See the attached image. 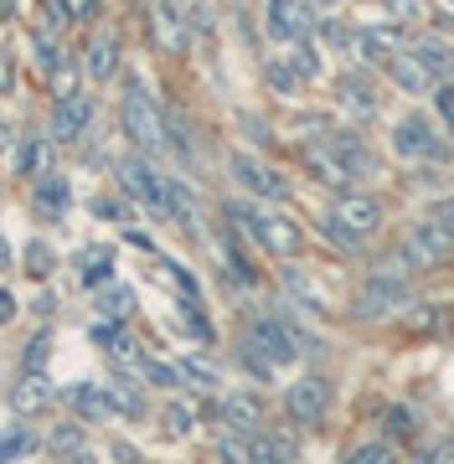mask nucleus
Here are the masks:
<instances>
[{
	"instance_id": "f257e3e1",
	"label": "nucleus",
	"mask_w": 454,
	"mask_h": 464,
	"mask_svg": "<svg viewBox=\"0 0 454 464\" xmlns=\"http://www.w3.org/2000/svg\"><path fill=\"white\" fill-rule=\"evenodd\" d=\"M222 217H227V227H233L243 243H258V248L269 253V258H279V264L300 258L304 227L289 212H279V207H264V201H248V197H227L222 201Z\"/></svg>"
},
{
	"instance_id": "f03ea898",
	"label": "nucleus",
	"mask_w": 454,
	"mask_h": 464,
	"mask_svg": "<svg viewBox=\"0 0 454 464\" xmlns=\"http://www.w3.org/2000/svg\"><path fill=\"white\" fill-rule=\"evenodd\" d=\"M119 130H124L130 150L145 155V160H160L166 155V109L155 99V88L145 78H135V72L119 88Z\"/></svg>"
},
{
	"instance_id": "7ed1b4c3",
	"label": "nucleus",
	"mask_w": 454,
	"mask_h": 464,
	"mask_svg": "<svg viewBox=\"0 0 454 464\" xmlns=\"http://www.w3.org/2000/svg\"><path fill=\"white\" fill-rule=\"evenodd\" d=\"M387 150L403 160V166H454V140L439 130L434 114H423V109H403V114L392 119V130H387Z\"/></svg>"
},
{
	"instance_id": "20e7f679",
	"label": "nucleus",
	"mask_w": 454,
	"mask_h": 464,
	"mask_svg": "<svg viewBox=\"0 0 454 464\" xmlns=\"http://www.w3.org/2000/svg\"><path fill=\"white\" fill-rule=\"evenodd\" d=\"M413 299H419V289H413V279H408L403 268H377V274H367L362 289H356L352 320H362V325H382V320L408 315Z\"/></svg>"
},
{
	"instance_id": "39448f33",
	"label": "nucleus",
	"mask_w": 454,
	"mask_h": 464,
	"mask_svg": "<svg viewBox=\"0 0 454 464\" xmlns=\"http://www.w3.org/2000/svg\"><path fill=\"white\" fill-rule=\"evenodd\" d=\"M454 258V232L439 222V217H423V222H413V227L398 237V248H392V264L403 268L408 279L413 274H434V268H444Z\"/></svg>"
},
{
	"instance_id": "423d86ee",
	"label": "nucleus",
	"mask_w": 454,
	"mask_h": 464,
	"mask_svg": "<svg viewBox=\"0 0 454 464\" xmlns=\"http://www.w3.org/2000/svg\"><path fill=\"white\" fill-rule=\"evenodd\" d=\"M227 176H233V186L243 197L264 201V207H285V201L295 197V186H289L285 170L269 166V160L253 155V150H233V155H227Z\"/></svg>"
},
{
	"instance_id": "0eeeda50",
	"label": "nucleus",
	"mask_w": 454,
	"mask_h": 464,
	"mask_svg": "<svg viewBox=\"0 0 454 464\" xmlns=\"http://www.w3.org/2000/svg\"><path fill=\"white\" fill-rule=\"evenodd\" d=\"M331 103H336V114L346 124L367 130L372 119H382V83H377V72L372 67H346V72H336Z\"/></svg>"
},
{
	"instance_id": "6e6552de",
	"label": "nucleus",
	"mask_w": 454,
	"mask_h": 464,
	"mask_svg": "<svg viewBox=\"0 0 454 464\" xmlns=\"http://www.w3.org/2000/svg\"><path fill=\"white\" fill-rule=\"evenodd\" d=\"M114 181L135 207H145V212H155V217H166L170 222V186H166V176H160L155 160H145V155H135V150L119 155L114 160Z\"/></svg>"
},
{
	"instance_id": "1a4fd4ad",
	"label": "nucleus",
	"mask_w": 454,
	"mask_h": 464,
	"mask_svg": "<svg viewBox=\"0 0 454 464\" xmlns=\"http://www.w3.org/2000/svg\"><path fill=\"white\" fill-rule=\"evenodd\" d=\"M320 145L331 150V160L352 176V186L382 176V150H372L367 130H356V124H331V130L320 134Z\"/></svg>"
},
{
	"instance_id": "9d476101",
	"label": "nucleus",
	"mask_w": 454,
	"mask_h": 464,
	"mask_svg": "<svg viewBox=\"0 0 454 464\" xmlns=\"http://www.w3.org/2000/svg\"><path fill=\"white\" fill-rule=\"evenodd\" d=\"M331 398H336L331 377L310 372V377L289 382L285 398H279V408H285V418L295 423V429H320V423H325V413H331Z\"/></svg>"
},
{
	"instance_id": "9b49d317",
	"label": "nucleus",
	"mask_w": 454,
	"mask_h": 464,
	"mask_svg": "<svg viewBox=\"0 0 454 464\" xmlns=\"http://www.w3.org/2000/svg\"><path fill=\"white\" fill-rule=\"evenodd\" d=\"M398 52H408V32L398 21H356L352 26V63L356 67H387Z\"/></svg>"
},
{
	"instance_id": "f8f14e48",
	"label": "nucleus",
	"mask_w": 454,
	"mask_h": 464,
	"mask_svg": "<svg viewBox=\"0 0 454 464\" xmlns=\"http://www.w3.org/2000/svg\"><path fill=\"white\" fill-rule=\"evenodd\" d=\"M331 217H336L346 232H356L362 243H372L377 232H382L387 222V207L377 191H362V186H346V191H336V201H331Z\"/></svg>"
},
{
	"instance_id": "ddd939ff",
	"label": "nucleus",
	"mask_w": 454,
	"mask_h": 464,
	"mask_svg": "<svg viewBox=\"0 0 454 464\" xmlns=\"http://www.w3.org/2000/svg\"><path fill=\"white\" fill-rule=\"evenodd\" d=\"M264 26L279 47H295V42H310L320 26V11L310 0H264Z\"/></svg>"
},
{
	"instance_id": "4468645a",
	"label": "nucleus",
	"mask_w": 454,
	"mask_h": 464,
	"mask_svg": "<svg viewBox=\"0 0 454 464\" xmlns=\"http://www.w3.org/2000/svg\"><path fill=\"white\" fill-rule=\"evenodd\" d=\"M93 124H99V99L78 93V99L57 103L52 109V145H88V130Z\"/></svg>"
},
{
	"instance_id": "2eb2a0df",
	"label": "nucleus",
	"mask_w": 454,
	"mask_h": 464,
	"mask_svg": "<svg viewBox=\"0 0 454 464\" xmlns=\"http://www.w3.org/2000/svg\"><path fill=\"white\" fill-rule=\"evenodd\" d=\"M83 78L88 83H114L119 72H124V42H119V32H93L83 42Z\"/></svg>"
},
{
	"instance_id": "dca6fc26",
	"label": "nucleus",
	"mask_w": 454,
	"mask_h": 464,
	"mask_svg": "<svg viewBox=\"0 0 454 464\" xmlns=\"http://www.w3.org/2000/svg\"><path fill=\"white\" fill-rule=\"evenodd\" d=\"M279 289H285V304L289 310H300V315H315V320H325L331 315V295L320 289L304 268H295V258H289L285 268H279Z\"/></svg>"
},
{
	"instance_id": "f3484780",
	"label": "nucleus",
	"mask_w": 454,
	"mask_h": 464,
	"mask_svg": "<svg viewBox=\"0 0 454 464\" xmlns=\"http://www.w3.org/2000/svg\"><path fill=\"white\" fill-rule=\"evenodd\" d=\"M150 42L160 52H170V57H181L186 42H191V21H186V11L176 5V0H155L150 5Z\"/></svg>"
},
{
	"instance_id": "a211bd4d",
	"label": "nucleus",
	"mask_w": 454,
	"mask_h": 464,
	"mask_svg": "<svg viewBox=\"0 0 454 464\" xmlns=\"http://www.w3.org/2000/svg\"><path fill=\"white\" fill-rule=\"evenodd\" d=\"M382 78L398 88L403 99H434V88H439V78L419 63V57H413V52H398V57L382 67Z\"/></svg>"
},
{
	"instance_id": "6ab92c4d",
	"label": "nucleus",
	"mask_w": 454,
	"mask_h": 464,
	"mask_svg": "<svg viewBox=\"0 0 454 464\" xmlns=\"http://www.w3.org/2000/svg\"><path fill=\"white\" fill-rule=\"evenodd\" d=\"M212 418L233 433H258L264 429V402L253 398V392H227V398L212 402Z\"/></svg>"
},
{
	"instance_id": "aec40b11",
	"label": "nucleus",
	"mask_w": 454,
	"mask_h": 464,
	"mask_svg": "<svg viewBox=\"0 0 454 464\" xmlns=\"http://www.w3.org/2000/svg\"><path fill=\"white\" fill-rule=\"evenodd\" d=\"M32 207L42 217H52V222L68 217L72 212V181L63 176V170H42V176L32 181Z\"/></svg>"
},
{
	"instance_id": "412c9836",
	"label": "nucleus",
	"mask_w": 454,
	"mask_h": 464,
	"mask_svg": "<svg viewBox=\"0 0 454 464\" xmlns=\"http://www.w3.org/2000/svg\"><path fill=\"white\" fill-rule=\"evenodd\" d=\"M72 268H78V284L83 289H103V284H114V248L109 243H88V248L72 253Z\"/></svg>"
},
{
	"instance_id": "4be33fe9",
	"label": "nucleus",
	"mask_w": 454,
	"mask_h": 464,
	"mask_svg": "<svg viewBox=\"0 0 454 464\" xmlns=\"http://www.w3.org/2000/svg\"><path fill=\"white\" fill-rule=\"evenodd\" d=\"M408 52L419 57L429 72H434L439 83H454V47L444 42V36H434V32H413L408 36Z\"/></svg>"
},
{
	"instance_id": "5701e85b",
	"label": "nucleus",
	"mask_w": 454,
	"mask_h": 464,
	"mask_svg": "<svg viewBox=\"0 0 454 464\" xmlns=\"http://www.w3.org/2000/svg\"><path fill=\"white\" fill-rule=\"evenodd\" d=\"M93 341H99L109 356H114L119 366H140L145 362V351H140V341L130 335V325H114V320H99L93 325Z\"/></svg>"
},
{
	"instance_id": "b1692460",
	"label": "nucleus",
	"mask_w": 454,
	"mask_h": 464,
	"mask_svg": "<svg viewBox=\"0 0 454 464\" xmlns=\"http://www.w3.org/2000/svg\"><path fill=\"white\" fill-rule=\"evenodd\" d=\"M11 170H16L21 181H36L42 170H52V140H47V134H26V140H16Z\"/></svg>"
},
{
	"instance_id": "393cba45",
	"label": "nucleus",
	"mask_w": 454,
	"mask_h": 464,
	"mask_svg": "<svg viewBox=\"0 0 454 464\" xmlns=\"http://www.w3.org/2000/svg\"><path fill=\"white\" fill-rule=\"evenodd\" d=\"M300 166L310 170V176H315V181L325 186V191H346V186H352V176H346V170H341L336 160H331V150L320 145V140L300 150Z\"/></svg>"
},
{
	"instance_id": "a878e982",
	"label": "nucleus",
	"mask_w": 454,
	"mask_h": 464,
	"mask_svg": "<svg viewBox=\"0 0 454 464\" xmlns=\"http://www.w3.org/2000/svg\"><path fill=\"white\" fill-rule=\"evenodd\" d=\"M52 398H57V387L47 382V372H26V377L11 387V408H16V413H42Z\"/></svg>"
},
{
	"instance_id": "bb28decb",
	"label": "nucleus",
	"mask_w": 454,
	"mask_h": 464,
	"mask_svg": "<svg viewBox=\"0 0 454 464\" xmlns=\"http://www.w3.org/2000/svg\"><path fill=\"white\" fill-rule=\"evenodd\" d=\"M83 83H88V78H83V63H78L72 52H68V57H63L57 67H52V72H47L52 103H68V99H78V93H83Z\"/></svg>"
},
{
	"instance_id": "cd10ccee",
	"label": "nucleus",
	"mask_w": 454,
	"mask_h": 464,
	"mask_svg": "<svg viewBox=\"0 0 454 464\" xmlns=\"http://www.w3.org/2000/svg\"><path fill=\"white\" fill-rule=\"evenodd\" d=\"M103 408L119 418H145L150 408H145V398H140V387L130 377H114L109 387H103Z\"/></svg>"
},
{
	"instance_id": "c85d7f7f",
	"label": "nucleus",
	"mask_w": 454,
	"mask_h": 464,
	"mask_svg": "<svg viewBox=\"0 0 454 464\" xmlns=\"http://www.w3.org/2000/svg\"><path fill=\"white\" fill-rule=\"evenodd\" d=\"M99 315L114 320V325H130V315H135V289L130 284H103L99 289Z\"/></svg>"
},
{
	"instance_id": "c756f323",
	"label": "nucleus",
	"mask_w": 454,
	"mask_h": 464,
	"mask_svg": "<svg viewBox=\"0 0 454 464\" xmlns=\"http://www.w3.org/2000/svg\"><path fill=\"white\" fill-rule=\"evenodd\" d=\"M285 63H289V67H295V72L304 78V88L325 78V52H320V42H315V36H310V42H295Z\"/></svg>"
},
{
	"instance_id": "7c9ffc66",
	"label": "nucleus",
	"mask_w": 454,
	"mask_h": 464,
	"mask_svg": "<svg viewBox=\"0 0 454 464\" xmlns=\"http://www.w3.org/2000/svg\"><path fill=\"white\" fill-rule=\"evenodd\" d=\"M36 449H42V433L26 429V423H11V429L0 433V464H16L26 454H36Z\"/></svg>"
},
{
	"instance_id": "2f4dec72",
	"label": "nucleus",
	"mask_w": 454,
	"mask_h": 464,
	"mask_svg": "<svg viewBox=\"0 0 454 464\" xmlns=\"http://www.w3.org/2000/svg\"><path fill=\"white\" fill-rule=\"evenodd\" d=\"M176 372H181V387H197V392H217L222 387V372L202 356H176Z\"/></svg>"
},
{
	"instance_id": "473e14b6",
	"label": "nucleus",
	"mask_w": 454,
	"mask_h": 464,
	"mask_svg": "<svg viewBox=\"0 0 454 464\" xmlns=\"http://www.w3.org/2000/svg\"><path fill=\"white\" fill-rule=\"evenodd\" d=\"M57 398L68 402L78 418H103L109 408H103V387H93V382H72V387H63Z\"/></svg>"
},
{
	"instance_id": "72a5a7b5",
	"label": "nucleus",
	"mask_w": 454,
	"mask_h": 464,
	"mask_svg": "<svg viewBox=\"0 0 454 464\" xmlns=\"http://www.w3.org/2000/svg\"><path fill=\"white\" fill-rule=\"evenodd\" d=\"M315 42H320V52H336V57H352V21H341V16H320Z\"/></svg>"
},
{
	"instance_id": "f704fd0d",
	"label": "nucleus",
	"mask_w": 454,
	"mask_h": 464,
	"mask_svg": "<svg viewBox=\"0 0 454 464\" xmlns=\"http://www.w3.org/2000/svg\"><path fill=\"white\" fill-rule=\"evenodd\" d=\"M42 449H52L57 459H72V454H83V423H57L52 433H42Z\"/></svg>"
},
{
	"instance_id": "c9c22d12",
	"label": "nucleus",
	"mask_w": 454,
	"mask_h": 464,
	"mask_svg": "<svg viewBox=\"0 0 454 464\" xmlns=\"http://www.w3.org/2000/svg\"><path fill=\"white\" fill-rule=\"evenodd\" d=\"M264 83H269L274 93H279V99H300V93H304V78H300V72H295V67L285 63V57L264 67Z\"/></svg>"
},
{
	"instance_id": "e433bc0d",
	"label": "nucleus",
	"mask_w": 454,
	"mask_h": 464,
	"mask_svg": "<svg viewBox=\"0 0 454 464\" xmlns=\"http://www.w3.org/2000/svg\"><path fill=\"white\" fill-rule=\"evenodd\" d=\"M237 366H243V372H248V377H253V382H269V377H274V372H279V366H274V362H269V356H264V351L253 346L248 335H237Z\"/></svg>"
},
{
	"instance_id": "4c0bfd02",
	"label": "nucleus",
	"mask_w": 454,
	"mask_h": 464,
	"mask_svg": "<svg viewBox=\"0 0 454 464\" xmlns=\"http://www.w3.org/2000/svg\"><path fill=\"white\" fill-rule=\"evenodd\" d=\"M26 274H32L36 284H47L52 274H57V253H52V243H42V237L26 243Z\"/></svg>"
},
{
	"instance_id": "58836bf2",
	"label": "nucleus",
	"mask_w": 454,
	"mask_h": 464,
	"mask_svg": "<svg viewBox=\"0 0 454 464\" xmlns=\"http://www.w3.org/2000/svg\"><path fill=\"white\" fill-rule=\"evenodd\" d=\"M320 237H325V243H331V248H336V253H346V258H356V253L367 248V243H362L356 232H346V227H341V222H336V217H331V212L320 217Z\"/></svg>"
},
{
	"instance_id": "ea45409f",
	"label": "nucleus",
	"mask_w": 454,
	"mask_h": 464,
	"mask_svg": "<svg viewBox=\"0 0 454 464\" xmlns=\"http://www.w3.org/2000/svg\"><path fill=\"white\" fill-rule=\"evenodd\" d=\"M32 57H36V67H42V72H52V67L68 57V52H63V42H57L47 26H36V32H32Z\"/></svg>"
},
{
	"instance_id": "a19ab883",
	"label": "nucleus",
	"mask_w": 454,
	"mask_h": 464,
	"mask_svg": "<svg viewBox=\"0 0 454 464\" xmlns=\"http://www.w3.org/2000/svg\"><path fill=\"white\" fill-rule=\"evenodd\" d=\"M160 429H166L170 439H186V433L197 429V413H191V408H186L181 398H170L166 408H160Z\"/></svg>"
},
{
	"instance_id": "79ce46f5",
	"label": "nucleus",
	"mask_w": 454,
	"mask_h": 464,
	"mask_svg": "<svg viewBox=\"0 0 454 464\" xmlns=\"http://www.w3.org/2000/svg\"><path fill=\"white\" fill-rule=\"evenodd\" d=\"M419 433V418L408 413V408H387V418H382V439L387 444H408Z\"/></svg>"
},
{
	"instance_id": "37998d69",
	"label": "nucleus",
	"mask_w": 454,
	"mask_h": 464,
	"mask_svg": "<svg viewBox=\"0 0 454 464\" xmlns=\"http://www.w3.org/2000/svg\"><path fill=\"white\" fill-rule=\"evenodd\" d=\"M346 464H403V459H398V444H387V439H372V444L352 449V454H346Z\"/></svg>"
},
{
	"instance_id": "c03bdc74",
	"label": "nucleus",
	"mask_w": 454,
	"mask_h": 464,
	"mask_svg": "<svg viewBox=\"0 0 454 464\" xmlns=\"http://www.w3.org/2000/svg\"><path fill=\"white\" fill-rule=\"evenodd\" d=\"M181 325L197 335L202 346H212V320L202 315V299H181Z\"/></svg>"
},
{
	"instance_id": "a18cd8bd",
	"label": "nucleus",
	"mask_w": 454,
	"mask_h": 464,
	"mask_svg": "<svg viewBox=\"0 0 454 464\" xmlns=\"http://www.w3.org/2000/svg\"><path fill=\"white\" fill-rule=\"evenodd\" d=\"M140 377L155 382V387H170V392L181 387V372H176V362H150V356H145V362H140Z\"/></svg>"
},
{
	"instance_id": "49530a36",
	"label": "nucleus",
	"mask_w": 454,
	"mask_h": 464,
	"mask_svg": "<svg viewBox=\"0 0 454 464\" xmlns=\"http://www.w3.org/2000/svg\"><path fill=\"white\" fill-rule=\"evenodd\" d=\"M434 119H439V130L454 140V83H439L434 88Z\"/></svg>"
},
{
	"instance_id": "de8ad7c7",
	"label": "nucleus",
	"mask_w": 454,
	"mask_h": 464,
	"mask_svg": "<svg viewBox=\"0 0 454 464\" xmlns=\"http://www.w3.org/2000/svg\"><path fill=\"white\" fill-rule=\"evenodd\" d=\"M130 207H135L130 197H93V217L103 222H130Z\"/></svg>"
},
{
	"instance_id": "09e8293b",
	"label": "nucleus",
	"mask_w": 454,
	"mask_h": 464,
	"mask_svg": "<svg viewBox=\"0 0 454 464\" xmlns=\"http://www.w3.org/2000/svg\"><path fill=\"white\" fill-rule=\"evenodd\" d=\"M413 464H454V439H429V444L413 454Z\"/></svg>"
},
{
	"instance_id": "8fccbe9b",
	"label": "nucleus",
	"mask_w": 454,
	"mask_h": 464,
	"mask_svg": "<svg viewBox=\"0 0 454 464\" xmlns=\"http://www.w3.org/2000/svg\"><path fill=\"white\" fill-rule=\"evenodd\" d=\"M387 5H392V21H398V26H419V21L429 16L423 0H387Z\"/></svg>"
},
{
	"instance_id": "3c124183",
	"label": "nucleus",
	"mask_w": 454,
	"mask_h": 464,
	"mask_svg": "<svg viewBox=\"0 0 454 464\" xmlns=\"http://www.w3.org/2000/svg\"><path fill=\"white\" fill-rule=\"evenodd\" d=\"M47 351H52V331H42L36 341H26V351H21V356H26V372H42V366H47Z\"/></svg>"
},
{
	"instance_id": "603ef678",
	"label": "nucleus",
	"mask_w": 454,
	"mask_h": 464,
	"mask_svg": "<svg viewBox=\"0 0 454 464\" xmlns=\"http://www.w3.org/2000/svg\"><path fill=\"white\" fill-rule=\"evenodd\" d=\"M63 5H68L72 26H93V21H99V11H103V0H63Z\"/></svg>"
},
{
	"instance_id": "864d4df0",
	"label": "nucleus",
	"mask_w": 454,
	"mask_h": 464,
	"mask_svg": "<svg viewBox=\"0 0 454 464\" xmlns=\"http://www.w3.org/2000/svg\"><path fill=\"white\" fill-rule=\"evenodd\" d=\"M237 124H243V134H253L258 145H274V134H269V124H264V119H253V114H237Z\"/></svg>"
},
{
	"instance_id": "5fc2aeb1",
	"label": "nucleus",
	"mask_w": 454,
	"mask_h": 464,
	"mask_svg": "<svg viewBox=\"0 0 454 464\" xmlns=\"http://www.w3.org/2000/svg\"><path fill=\"white\" fill-rule=\"evenodd\" d=\"M11 320H16V295L0 289V325H11Z\"/></svg>"
},
{
	"instance_id": "6e6d98bb",
	"label": "nucleus",
	"mask_w": 454,
	"mask_h": 464,
	"mask_svg": "<svg viewBox=\"0 0 454 464\" xmlns=\"http://www.w3.org/2000/svg\"><path fill=\"white\" fill-rule=\"evenodd\" d=\"M124 243H135V248L155 253V243H150V237H145V232H140V227H124Z\"/></svg>"
},
{
	"instance_id": "4d7b16f0",
	"label": "nucleus",
	"mask_w": 454,
	"mask_h": 464,
	"mask_svg": "<svg viewBox=\"0 0 454 464\" xmlns=\"http://www.w3.org/2000/svg\"><path fill=\"white\" fill-rule=\"evenodd\" d=\"M11 150H16V130H11V124L0 119V155H11Z\"/></svg>"
},
{
	"instance_id": "13d9d810",
	"label": "nucleus",
	"mask_w": 454,
	"mask_h": 464,
	"mask_svg": "<svg viewBox=\"0 0 454 464\" xmlns=\"http://www.w3.org/2000/svg\"><path fill=\"white\" fill-rule=\"evenodd\" d=\"M114 459H119V464H140V454H135L130 444H114Z\"/></svg>"
},
{
	"instance_id": "bf43d9fd",
	"label": "nucleus",
	"mask_w": 454,
	"mask_h": 464,
	"mask_svg": "<svg viewBox=\"0 0 454 464\" xmlns=\"http://www.w3.org/2000/svg\"><path fill=\"white\" fill-rule=\"evenodd\" d=\"M439 222H444V227H449V232H454V197H449V201H444V207H439Z\"/></svg>"
},
{
	"instance_id": "052dcab7",
	"label": "nucleus",
	"mask_w": 454,
	"mask_h": 464,
	"mask_svg": "<svg viewBox=\"0 0 454 464\" xmlns=\"http://www.w3.org/2000/svg\"><path fill=\"white\" fill-rule=\"evenodd\" d=\"M0 274H11V243L0 237Z\"/></svg>"
},
{
	"instance_id": "680f3d73",
	"label": "nucleus",
	"mask_w": 454,
	"mask_h": 464,
	"mask_svg": "<svg viewBox=\"0 0 454 464\" xmlns=\"http://www.w3.org/2000/svg\"><path fill=\"white\" fill-rule=\"evenodd\" d=\"M310 5H315V11H331V16H336V11L346 5V0H310Z\"/></svg>"
},
{
	"instance_id": "e2e57ef3",
	"label": "nucleus",
	"mask_w": 454,
	"mask_h": 464,
	"mask_svg": "<svg viewBox=\"0 0 454 464\" xmlns=\"http://www.w3.org/2000/svg\"><path fill=\"white\" fill-rule=\"evenodd\" d=\"M63 464H93V459H88V449H83V454H72V459H63Z\"/></svg>"
}]
</instances>
